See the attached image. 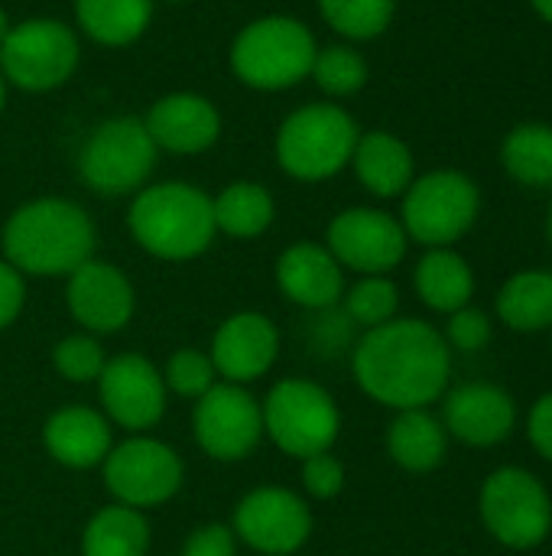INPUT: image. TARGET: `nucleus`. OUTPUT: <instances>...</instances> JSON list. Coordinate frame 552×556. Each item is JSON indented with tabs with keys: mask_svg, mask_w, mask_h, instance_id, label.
<instances>
[{
	"mask_svg": "<svg viewBox=\"0 0 552 556\" xmlns=\"http://www.w3.org/2000/svg\"><path fill=\"white\" fill-rule=\"evenodd\" d=\"M452 371L449 342L423 319H390L355 349V378L381 404L423 410L442 397Z\"/></svg>",
	"mask_w": 552,
	"mask_h": 556,
	"instance_id": "1",
	"label": "nucleus"
},
{
	"mask_svg": "<svg viewBox=\"0 0 552 556\" xmlns=\"http://www.w3.org/2000/svg\"><path fill=\"white\" fill-rule=\"evenodd\" d=\"M94 222L88 212L59 195L20 205L3 225V254L20 274L59 277L72 274L94 254Z\"/></svg>",
	"mask_w": 552,
	"mask_h": 556,
	"instance_id": "2",
	"label": "nucleus"
},
{
	"mask_svg": "<svg viewBox=\"0 0 552 556\" xmlns=\"http://www.w3.org/2000/svg\"><path fill=\"white\" fill-rule=\"evenodd\" d=\"M127 225L143 251L163 261H192L215 238L211 199L189 182H156L137 192Z\"/></svg>",
	"mask_w": 552,
	"mask_h": 556,
	"instance_id": "3",
	"label": "nucleus"
},
{
	"mask_svg": "<svg viewBox=\"0 0 552 556\" xmlns=\"http://www.w3.org/2000/svg\"><path fill=\"white\" fill-rule=\"evenodd\" d=\"M312 29L286 13L251 20L231 42L228 62L238 81L257 91H283L309 78L316 62Z\"/></svg>",
	"mask_w": 552,
	"mask_h": 556,
	"instance_id": "4",
	"label": "nucleus"
},
{
	"mask_svg": "<svg viewBox=\"0 0 552 556\" xmlns=\"http://www.w3.org/2000/svg\"><path fill=\"white\" fill-rule=\"evenodd\" d=\"M358 137V121L342 104H303L277 130V163L299 182H322L351 163Z\"/></svg>",
	"mask_w": 552,
	"mask_h": 556,
	"instance_id": "5",
	"label": "nucleus"
},
{
	"mask_svg": "<svg viewBox=\"0 0 552 556\" xmlns=\"http://www.w3.org/2000/svg\"><path fill=\"white\" fill-rule=\"evenodd\" d=\"M156 143L143 117H107L81 143L78 173L98 195H127L143 189L156 166Z\"/></svg>",
	"mask_w": 552,
	"mask_h": 556,
	"instance_id": "6",
	"label": "nucleus"
},
{
	"mask_svg": "<svg viewBox=\"0 0 552 556\" xmlns=\"http://www.w3.org/2000/svg\"><path fill=\"white\" fill-rule=\"evenodd\" d=\"M482 212V192L459 169H433L403 192V231L426 248H449L472 231Z\"/></svg>",
	"mask_w": 552,
	"mask_h": 556,
	"instance_id": "7",
	"label": "nucleus"
},
{
	"mask_svg": "<svg viewBox=\"0 0 552 556\" xmlns=\"http://www.w3.org/2000/svg\"><path fill=\"white\" fill-rule=\"evenodd\" d=\"M81 59L78 33L55 16H33L13 23L0 46V72L7 85L42 94L62 88Z\"/></svg>",
	"mask_w": 552,
	"mask_h": 556,
	"instance_id": "8",
	"label": "nucleus"
},
{
	"mask_svg": "<svg viewBox=\"0 0 552 556\" xmlns=\"http://www.w3.org/2000/svg\"><path fill=\"white\" fill-rule=\"evenodd\" d=\"M482 521L511 551H530L552 531L550 492L527 469L504 466L482 485Z\"/></svg>",
	"mask_w": 552,
	"mask_h": 556,
	"instance_id": "9",
	"label": "nucleus"
},
{
	"mask_svg": "<svg viewBox=\"0 0 552 556\" xmlns=\"http://www.w3.org/2000/svg\"><path fill=\"white\" fill-rule=\"evenodd\" d=\"M264 427L273 443L299 459L329 453L342 417L329 391L312 381H280L264 404Z\"/></svg>",
	"mask_w": 552,
	"mask_h": 556,
	"instance_id": "10",
	"label": "nucleus"
},
{
	"mask_svg": "<svg viewBox=\"0 0 552 556\" xmlns=\"http://www.w3.org/2000/svg\"><path fill=\"white\" fill-rule=\"evenodd\" d=\"M264 437V410L241 384H211L195 407V440L221 463L244 459Z\"/></svg>",
	"mask_w": 552,
	"mask_h": 556,
	"instance_id": "11",
	"label": "nucleus"
},
{
	"mask_svg": "<svg viewBox=\"0 0 552 556\" xmlns=\"http://www.w3.org/2000/svg\"><path fill=\"white\" fill-rule=\"evenodd\" d=\"M329 251L342 267L377 277L403 261L407 231L381 208H345L329 225Z\"/></svg>",
	"mask_w": 552,
	"mask_h": 556,
	"instance_id": "12",
	"label": "nucleus"
},
{
	"mask_svg": "<svg viewBox=\"0 0 552 556\" xmlns=\"http://www.w3.org/2000/svg\"><path fill=\"white\" fill-rule=\"evenodd\" d=\"M104 482L127 508H153L172 498L182 485L179 456L156 440H127L107 453Z\"/></svg>",
	"mask_w": 552,
	"mask_h": 556,
	"instance_id": "13",
	"label": "nucleus"
},
{
	"mask_svg": "<svg viewBox=\"0 0 552 556\" xmlns=\"http://www.w3.org/2000/svg\"><path fill=\"white\" fill-rule=\"evenodd\" d=\"M234 531L260 554L286 556L306 544L312 515L306 502L286 489H257L238 505Z\"/></svg>",
	"mask_w": 552,
	"mask_h": 556,
	"instance_id": "14",
	"label": "nucleus"
},
{
	"mask_svg": "<svg viewBox=\"0 0 552 556\" xmlns=\"http://www.w3.org/2000/svg\"><path fill=\"white\" fill-rule=\"evenodd\" d=\"M143 124L156 150L172 156L205 153L221 137V111L198 91H169L156 98Z\"/></svg>",
	"mask_w": 552,
	"mask_h": 556,
	"instance_id": "15",
	"label": "nucleus"
},
{
	"mask_svg": "<svg viewBox=\"0 0 552 556\" xmlns=\"http://www.w3.org/2000/svg\"><path fill=\"white\" fill-rule=\"evenodd\" d=\"M101 401L111 420L127 430L153 427L166 410V384L163 375L143 355H117L104 365L101 378Z\"/></svg>",
	"mask_w": 552,
	"mask_h": 556,
	"instance_id": "16",
	"label": "nucleus"
},
{
	"mask_svg": "<svg viewBox=\"0 0 552 556\" xmlns=\"http://www.w3.org/2000/svg\"><path fill=\"white\" fill-rule=\"evenodd\" d=\"M68 309L91 332H117L133 316V287L114 264L88 261L68 274Z\"/></svg>",
	"mask_w": 552,
	"mask_h": 556,
	"instance_id": "17",
	"label": "nucleus"
},
{
	"mask_svg": "<svg viewBox=\"0 0 552 556\" xmlns=\"http://www.w3.org/2000/svg\"><path fill=\"white\" fill-rule=\"evenodd\" d=\"M514 397L498 384H462L446 397V430L465 446H498L514 433Z\"/></svg>",
	"mask_w": 552,
	"mask_h": 556,
	"instance_id": "18",
	"label": "nucleus"
},
{
	"mask_svg": "<svg viewBox=\"0 0 552 556\" xmlns=\"http://www.w3.org/2000/svg\"><path fill=\"white\" fill-rule=\"evenodd\" d=\"M280 349L277 326L260 313H238L228 323H221L215 345H211V365L218 375H224L231 384H244L260 378Z\"/></svg>",
	"mask_w": 552,
	"mask_h": 556,
	"instance_id": "19",
	"label": "nucleus"
},
{
	"mask_svg": "<svg viewBox=\"0 0 552 556\" xmlns=\"http://www.w3.org/2000/svg\"><path fill=\"white\" fill-rule=\"evenodd\" d=\"M277 283L293 303L306 309H332L345 293L342 264L332 257L329 248L312 241H299L280 254Z\"/></svg>",
	"mask_w": 552,
	"mask_h": 556,
	"instance_id": "20",
	"label": "nucleus"
},
{
	"mask_svg": "<svg viewBox=\"0 0 552 556\" xmlns=\"http://www.w3.org/2000/svg\"><path fill=\"white\" fill-rule=\"evenodd\" d=\"M351 166L358 173V182L377 199L403 195L410 189V182L416 179L410 147L387 130L361 134L358 147L351 153Z\"/></svg>",
	"mask_w": 552,
	"mask_h": 556,
	"instance_id": "21",
	"label": "nucleus"
},
{
	"mask_svg": "<svg viewBox=\"0 0 552 556\" xmlns=\"http://www.w3.org/2000/svg\"><path fill=\"white\" fill-rule=\"evenodd\" d=\"M42 437L46 450L72 469H88L111 453V427L88 407H65L52 414Z\"/></svg>",
	"mask_w": 552,
	"mask_h": 556,
	"instance_id": "22",
	"label": "nucleus"
},
{
	"mask_svg": "<svg viewBox=\"0 0 552 556\" xmlns=\"http://www.w3.org/2000/svg\"><path fill=\"white\" fill-rule=\"evenodd\" d=\"M153 3L156 0H75V23L91 42L124 49L150 29Z\"/></svg>",
	"mask_w": 552,
	"mask_h": 556,
	"instance_id": "23",
	"label": "nucleus"
},
{
	"mask_svg": "<svg viewBox=\"0 0 552 556\" xmlns=\"http://www.w3.org/2000/svg\"><path fill=\"white\" fill-rule=\"evenodd\" d=\"M416 293L436 313H459L475 296V274L452 248H429L416 267Z\"/></svg>",
	"mask_w": 552,
	"mask_h": 556,
	"instance_id": "24",
	"label": "nucleus"
},
{
	"mask_svg": "<svg viewBox=\"0 0 552 556\" xmlns=\"http://www.w3.org/2000/svg\"><path fill=\"white\" fill-rule=\"evenodd\" d=\"M387 453L410 472H429L446 459V427L423 410H400L387 430Z\"/></svg>",
	"mask_w": 552,
	"mask_h": 556,
	"instance_id": "25",
	"label": "nucleus"
},
{
	"mask_svg": "<svg viewBox=\"0 0 552 556\" xmlns=\"http://www.w3.org/2000/svg\"><path fill=\"white\" fill-rule=\"evenodd\" d=\"M498 316L517 332L552 326V270H521L498 293Z\"/></svg>",
	"mask_w": 552,
	"mask_h": 556,
	"instance_id": "26",
	"label": "nucleus"
},
{
	"mask_svg": "<svg viewBox=\"0 0 552 556\" xmlns=\"http://www.w3.org/2000/svg\"><path fill=\"white\" fill-rule=\"evenodd\" d=\"M211 212H215V228L231 235V238H257L273 225L277 205L270 189H264L260 182L241 179L224 186L215 199H211Z\"/></svg>",
	"mask_w": 552,
	"mask_h": 556,
	"instance_id": "27",
	"label": "nucleus"
},
{
	"mask_svg": "<svg viewBox=\"0 0 552 556\" xmlns=\"http://www.w3.org/2000/svg\"><path fill=\"white\" fill-rule=\"evenodd\" d=\"M501 163L511 179L530 189L552 186V127L530 121L517 124L501 143Z\"/></svg>",
	"mask_w": 552,
	"mask_h": 556,
	"instance_id": "28",
	"label": "nucleus"
},
{
	"mask_svg": "<svg viewBox=\"0 0 552 556\" xmlns=\"http://www.w3.org/2000/svg\"><path fill=\"white\" fill-rule=\"evenodd\" d=\"M81 547L85 556H146L150 528L137 508L114 505L91 518Z\"/></svg>",
	"mask_w": 552,
	"mask_h": 556,
	"instance_id": "29",
	"label": "nucleus"
},
{
	"mask_svg": "<svg viewBox=\"0 0 552 556\" xmlns=\"http://www.w3.org/2000/svg\"><path fill=\"white\" fill-rule=\"evenodd\" d=\"M325 23L345 39H374L387 33L397 13V0H319Z\"/></svg>",
	"mask_w": 552,
	"mask_h": 556,
	"instance_id": "30",
	"label": "nucleus"
},
{
	"mask_svg": "<svg viewBox=\"0 0 552 556\" xmlns=\"http://www.w3.org/2000/svg\"><path fill=\"white\" fill-rule=\"evenodd\" d=\"M368 59L355 49V46H322L316 52L312 72L309 78H316V85L329 94V98H351L368 85Z\"/></svg>",
	"mask_w": 552,
	"mask_h": 556,
	"instance_id": "31",
	"label": "nucleus"
},
{
	"mask_svg": "<svg viewBox=\"0 0 552 556\" xmlns=\"http://www.w3.org/2000/svg\"><path fill=\"white\" fill-rule=\"evenodd\" d=\"M397 306H400V293L384 274L358 280L345 296V316L355 326H368V329H377V326L390 323Z\"/></svg>",
	"mask_w": 552,
	"mask_h": 556,
	"instance_id": "32",
	"label": "nucleus"
},
{
	"mask_svg": "<svg viewBox=\"0 0 552 556\" xmlns=\"http://www.w3.org/2000/svg\"><path fill=\"white\" fill-rule=\"evenodd\" d=\"M215 365L208 355L195 352V349H182L169 358L166 365V384L179 394V397H202L211 384H215Z\"/></svg>",
	"mask_w": 552,
	"mask_h": 556,
	"instance_id": "33",
	"label": "nucleus"
},
{
	"mask_svg": "<svg viewBox=\"0 0 552 556\" xmlns=\"http://www.w3.org/2000/svg\"><path fill=\"white\" fill-rule=\"evenodd\" d=\"M55 368L68 378V381H94L104 371V352L94 339L88 336H72L65 342L55 345Z\"/></svg>",
	"mask_w": 552,
	"mask_h": 556,
	"instance_id": "34",
	"label": "nucleus"
},
{
	"mask_svg": "<svg viewBox=\"0 0 552 556\" xmlns=\"http://www.w3.org/2000/svg\"><path fill=\"white\" fill-rule=\"evenodd\" d=\"M446 336H449V345L452 349H459V352H478V349H485L491 342V319L482 309L465 306V309L452 313Z\"/></svg>",
	"mask_w": 552,
	"mask_h": 556,
	"instance_id": "35",
	"label": "nucleus"
},
{
	"mask_svg": "<svg viewBox=\"0 0 552 556\" xmlns=\"http://www.w3.org/2000/svg\"><path fill=\"white\" fill-rule=\"evenodd\" d=\"M303 485L312 498H335L345 489V469L329 453L309 456L303 466Z\"/></svg>",
	"mask_w": 552,
	"mask_h": 556,
	"instance_id": "36",
	"label": "nucleus"
},
{
	"mask_svg": "<svg viewBox=\"0 0 552 556\" xmlns=\"http://www.w3.org/2000/svg\"><path fill=\"white\" fill-rule=\"evenodd\" d=\"M182 556H234V531H228L224 525L198 528L185 541Z\"/></svg>",
	"mask_w": 552,
	"mask_h": 556,
	"instance_id": "37",
	"label": "nucleus"
},
{
	"mask_svg": "<svg viewBox=\"0 0 552 556\" xmlns=\"http://www.w3.org/2000/svg\"><path fill=\"white\" fill-rule=\"evenodd\" d=\"M23 296H26L23 274H20L13 264L0 261V329H7V326L20 316Z\"/></svg>",
	"mask_w": 552,
	"mask_h": 556,
	"instance_id": "38",
	"label": "nucleus"
},
{
	"mask_svg": "<svg viewBox=\"0 0 552 556\" xmlns=\"http://www.w3.org/2000/svg\"><path fill=\"white\" fill-rule=\"evenodd\" d=\"M527 437H530L534 450L552 463V394H543L534 404V410L527 417Z\"/></svg>",
	"mask_w": 552,
	"mask_h": 556,
	"instance_id": "39",
	"label": "nucleus"
},
{
	"mask_svg": "<svg viewBox=\"0 0 552 556\" xmlns=\"http://www.w3.org/2000/svg\"><path fill=\"white\" fill-rule=\"evenodd\" d=\"M530 7H534L547 23H552V0H530Z\"/></svg>",
	"mask_w": 552,
	"mask_h": 556,
	"instance_id": "40",
	"label": "nucleus"
},
{
	"mask_svg": "<svg viewBox=\"0 0 552 556\" xmlns=\"http://www.w3.org/2000/svg\"><path fill=\"white\" fill-rule=\"evenodd\" d=\"M10 26H13V23H10L7 10L0 7V46H3V39H7V33H10Z\"/></svg>",
	"mask_w": 552,
	"mask_h": 556,
	"instance_id": "41",
	"label": "nucleus"
},
{
	"mask_svg": "<svg viewBox=\"0 0 552 556\" xmlns=\"http://www.w3.org/2000/svg\"><path fill=\"white\" fill-rule=\"evenodd\" d=\"M3 108H7V78L0 72V114H3Z\"/></svg>",
	"mask_w": 552,
	"mask_h": 556,
	"instance_id": "42",
	"label": "nucleus"
},
{
	"mask_svg": "<svg viewBox=\"0 0 552 556\" xmlns=\"http://www.w3.org/2000/svg\"><path fill=\"white\" fill-rule=\"evenodd\" d=\"M163 3H189V0H163Z\"/></svg>",
	"mask_w": 552,
	"mask_h": 556,
	"instance_id": "43",
	"label": "nucleus"
},
{
	"mask_svg": "<svg viewBox=\"0 0 552 556\" xmlns=\"http://www.w3.org/2000/svg\"><path fill=\"white\" fill-rule=\"evenodd\" d=\"M550 241H552V208H550Z\"/></svg>",
	"mask_w": 552,
	"mask_h": 556,
	"instance_id": "44",
	"label": "nucleus"
}]
</instances>
